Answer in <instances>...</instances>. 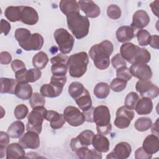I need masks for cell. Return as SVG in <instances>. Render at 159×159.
Returning a JSON list of instances; mask_svg holds the SVG:
<instances>
[{
  "mask_svg": "<svg viewBox=\"0 0 159 159\" xmlns=\"http://www.w3.org/2000/svg\"><path fill=\"white\" fill-rule=\"evenodd\" d=\"M39 20V15L35 9L30 6H22L20 21L27 25H35Z\"/></svg>",
  "mask_w": 159,
  "mask_h": 159,
  "instance_id": "d6986e66",
  "label": "cell"
},
{
  "mask_svg": "<svg viewBox=\"0 0 159 159\" xmlns=\"http://www.w3.org/2000/svg\"><path fill=\"white\" fill-rule=\"evenodd\" d=\"M117 78L129 81L132 79V75L130 71V70L127 66H122L117 70L116 71Z\"/></svg>",
  "mask_w": 159,
  "mask_h": 159,
  "instance_id": "7dc6e473",
  "label": "cell"
},
{
  "mask_svg": "<svg viewBox=\"0 0 159 159\" xmlns=\"http://www.w3.org/2000/svg\"><path fill=\"white\" fill-rule=\"evenodd\" d=\"M150 17L147 12L144 10H138L133 15L131 27L134 30L142 29L145 27L150 22Z\"/></svg>",
  "mask_w": 159,
  "mask_h": 159,
  "instance_id": "ac0fdd59",
  "label": "cell"
},
{
  "mask_svg": "<svg viewBox=\"0 0 159 159\" xmlns=\"http://www.w3.org/2000/svg\"><path fill=\"white\" fill-rule=\"evenodd\" d=\"M135 30L128 25H123L117 29L116 35L117 40L119 42L124 43L129 42L135 37Z\"/></svg>",
  "mask_w": 159,
  "mask_h": 159,
  "instance_id": "cb8c5ba5",
  "label": "cell"
},
{
  "mask_svg": "<svg viewBox=\"0 0 159 159\" xmlns=\"http://www.w3.org/2000/svg\"><path fill=\"white\" fill-rule=\"evenodd\" d=\"M17 81L13 78H0V92L1 93L14 94V90L17 84Z\"/></svg>",
  "mask_w": 159,
  "mask_h": 159,
  "instance_id": "f546056e",
  "label": "cell"
},
{
  "mask_svg": "<svg viewBox=\"0 0 159 159\" xmlns=\"http://www.w3.org/2000/svg\"><path fill=\"white\" fill-rule=\"evenodd\" d=\"M78 107L83 111H86L92 106V101L89 91L86 89L85 91L75 100Z\"/></svg>",
  "mask_w": 159,
  "mask_h": 159,
  "instance_id": "d6a6232c",
  "label": "cell"
},
{
  "mask_svg": "<svg viewBox=\"0 0 159 159\" xmlns=\"http://www.w3.org/2000/svg\"><path fill=\"white\" fill-rule=\"evenodd\" d=\"M158 1H153V2H152L150 4V6L152 9V11L153 12V13L157 16L158 17Z\"/></svg>",
  "mask_w": 159,
  "mask_h": 159,
  "instance_id": "6f0895ef",
  "label": "cell"
},
{
  "mask_svg": "<svg viewBox=\"0 0 159 159\" xmlns=\"http://www.w3.org/2000/svg\"><path fill=\"white\" fill-rule=\"evenodd\" d=\"M12 60L11 54L7 52H2L0 53V62L3 65L9 64Z\"/></svg>",
  "mask_w": 159,
  "mask_h": 159,
  "instance_id": "f5cc1de1",
  "label": "cell"
},
{
  "mask_svg": "<svg viewBox=\"0 0 159 159\" xmlns=\"http://www.w3.org/2000/svg\"><path fill=\"white\" fill-rule=\"evenodd\" d=\"M131 152L132 147L130 144L125 142H121L116 145L113 151L107 155L106 158L125 159L130 156Z\"/></svg>",
  "mask_w": 159,
  "mask_h": 159,
  "instance_id": "9a60e30c",
  "label": "cell"
},
{
  "mask_svg": "<svg viewBox=\"0 0 159 159\" xmlns=\"http://www.w3.org/2000/svg\"><path fill=\"white\" fill-rule=\"evenodd\" d=\"M153 109V102L151 99L142 98L139 99L135 105V110L139 115H147L152 112Z\"/></svg>",
  "mask_w": 159,
  "mask_h": 159,
  "instance_id": "d4e9b609",
  "label": "cell"
},
{
  "mask_svg": "<svg viewBox=\"0 0 159 159\" xmlns=\"http://www.w3.org/2000/svg\"><path fill=\"white\" fill-rule=\"evenodd\" d=\"M152 122L149 117H142L137 119L135 122V128L139 132H144L148 130L152 126Z\"/></svg>",
  "mask_w": 159,
  "mask_h": 159,
  "instance_id": "8d00e7d4",
  "label": "cell"
},
{
  "mask_svg": "<svg viewBox=\"0 0 159 159\" xmlns=\"http://www.w3.org/2000/svg\"><path fill=\"white\" fill-rule=\"evenodd\" d=\"M59 7L66 16L75 12H80L79 4L75 0H61L60 1Z\"/></svg>",
  "mask_w": 159,
  "mask_h": 159,
  "instance_id": "4316f807",
  "label": "cell"
},
{
  "mask_svg": "<svg viewBox=\"0 0 159 159\" xmlns=\"http://www.w3.org/2000/svg\"><path fill=\"white\" fill-rule=\"evenodd\" d=\"M43 37L38 33L32 34L29 39L23 43L19 45L25 51L39 50L43 45Z\"/></svg>",
  "mask_w": 159,
  "mask_h": 159,
  "instance_id": "2e32d148",
  "label": "cell"
},
{
  "mask_svg": "<svg viewBox=\"0 0 159 159\" xmlns=\"http://www.w3.org/2000/svg\"><path fill=\"white\" fill-rule=\"evenodd\" d=\"M86 89L83 84L78 81H75L71 83L68 86V93L70 96L75 100L81 96Z\"/></svg>",
  "mask_w": 159,
  "mask_h": 159,
  "instance_id": "d590c367",
  "label": "cell"
},
{
  "mask_svg": "<svg viewBox=\"0 0 159 159\" xmlns=\"http://www.w3.org/2000/svg\"><path fill=\"white\" fill-rule=\"evenodd\" d=\"M42 72L40 70L37 68H31L27 70L25 75V82L34 83L40 78Z\"/></svg>",
  "mask_w": 159,
  "mask_h": 159,
  "instance_id": "ab89813d",
  "label": "cell"
},
{
  "mask_svg": "<svg viewBox=\"0 0 159 159\" xmlns=\"http://www.w3.org/2000/svg\"><path fill=\"white\" fill-rule=\"evenodd\" d=\"M129 70L132 75L140 81H149L152 76L151 68L146 64H132Z\"/></svg>",
  "mask_w": 159,
  "mask_h": 159,
  "instance_id": "4fadbf2b",
  "label": "cell"
},
{
  "mask_svg": "<svg viewBox=\"0 0 159 159\" xmlns=\"http://www.w3.org/2000/svg\"><path fill=\"white\" fill-rule=\"evenodd\" d=\"M92 144L95 150L99 152L106 153L109 151L110 142L108 139L103 135H94L92 140Z\"/></svg>",
  "mask_w": 159,
  "mask_h": 159,
  "instance_id": "603a6c76",
  "label": "cell"
},
{
  "mask_svg": "<svg viewBox=\"0 0 159 159\" xmlns=\"http://www.w3.org/2000/svg\"><path fill=\"white\" fill-rule=\"evenodd\" d=\"M152 157V154L147 153L142 147H139L135 152V159H150Z\"/></svg>",
  "mask_w": 159,
  "mask_h": 159,
  "instance_id": "f907efd6",
  "label": "cell"
},
{
  "mask_svg": "<svg viewBox=\"0 0 159 159\" xmlns=\"http://www.w3.org/2000/svg\"><path fill=\"white\" fill-rule=\"evenodd\" d=\"M158 119H157L156 122L155 124H153L152 127V132L153 134L157 135V136H158Z\"/></svg>",
  "mask_w": 159,
  "mask_h": 159,
  "instance_id": "680465c9",
  "label": "cell"
},
{
  "mask_svg": "<svg viewBox=\"0 0 159 159\" xmlns=\"http://www.w3.org/2000/svg\"><path fill=\"white\" fill-rule=\"evenodd\" d=\"M78 157L82 159H101L102 158V155L101 152L96 150H89L87 147H82L79 148L75 151Z\"/></svg>",
  "mask_w": 159,
  "mask_h": 159,
  "instance_id": "f1b7e54d",
  "label": "cell"
},
{
  "mask_svg": "<svg viewBox=\"0 0 159 159\" xmlns=\"http://www.w3.org/2000/svg\"><path fill=\"white\" fill-rule=\"evenodd\" d=\"M66 20L68 29L77 39H83L88 34L90 23L86 16L75 12L67 15Z\"/></svg>",
  "mask_w": 159,
  "mask_h": 159,
  "instance_id": "3957f363",
  "label": "cell"
},
{
  "mask_svg": "<svg viewBox=\"0 0 159 159\" xmlns=\"http://www.w3.org/2000/svg\"><path fill=\"white\" fill-rule=\"evenodd\" d=\"M28 112H29L28 107H27V106L23 104L17 105L15 107L14 111V116L18 120L24 119L28 114Z\"/></svg>",
  "mask_w": 159,
  "mask_h": 159,
  "instance_id": "bcb514c9",
  "label": "cell"
},
{
  "mask_svg": "<svg viewBox=\"0 0 159 159\" xmlns=\"http://www.w3.org/2000/svg\"><path fill=\"white\" fill-rule=\"evenodd\" d=\"M78 3L80 8L86 14L87 17L96 18L100 15V8L94 1L91 0H80Z\"/></svg>",
  "mask_w": 159,
  "mask_h": 159,
  "instance_id": "e0dca14e",
  "label": "cell"
},
{
  "mask_svg": "<svg viewBox=\"0 0 159 159\" xmlns=\"http://www.w3.org/2000/svg\"><path fill=\"white\" fill-rule=\"evenodd\" d=\"M111 63L112 66L116 70L122 66H127L125 60L122 57L120 53H117L112 58Z\"/></svg>",
  "mask_w": 159,
  "mask_h": 159,
  "instance_id": "681fc988",
  "label": "cell"
},
{
  "mask_svg": "<svg viewBox=\"0 0 159 159\" xmlns=\"http://www.w3.org/2000/svg\"><path fill=\"white\" fill-rule=\"evenodd\" d=\"M135 116L134 112L125 106H121L117 110L114 125L119 129L128 127Z\"/></svg>",
  "mask_w": 159,
  "mask_h": 159,
  "instance_id": "ba28073f",
  "label": "cell"
},
{
  "mask_svg": "<svg viewBox=\"0 0 159 159\" xmlns=\"http://www.w3.org/2000/svg\"><path fill=\"white\" fill-rule=\"evenodd\" d=\"M29 104L32 108L37 106H44L45 104V97L39 93H34L29 99Z\"/></svg>",
  "mask_w": 159,
  "mask_h": 159,
  "instance_id": "b9f144b4",
  "label": "cell"
},
{
  "mask_svg": "<svg viewBox=\"0 0 159 159\" xmlns=\"http://www.w3.org/2000/svg\"><path fill=\"white\" fill-rule=\"evenodd\" d=\"M94 132L90 130H85L76 137L73 138L70 142V147L73 152L82 147H88L92 143Z\"/></svg>",
  "mask_w": 159,
  "mask_h": 159,
  "instance_id": "7c38bea8",
  "label": "cell"
},
{
  "mask_svg": "<svg viewBox=\"0 0 159 159\" xmlns=\"http://www.w3.org/2000/svg\"><path fill=\"white\" fill-rule=\"evenodd\" d=\"M113 50L112 42L106 40L92 46L89 51V55L97 68L106 70L110 65L109 57Z\"/></svg>",
  "mask_w": 159,
  "mask_h": 159,
  "instance_id": "6da1fadb",
  "label": "cell"
},
{
  "mask_svg": "<svg viewBox=\"0 0 159 159\" xmlns=\"http://www.w3.org/2000/svg\"><path fill=\"white\" fill-rule=\"evenodd\" d=\"M68 57L63 53H59L50 59L52 64L51 71L53 75L55 76H65L67 73Z\"/></svg>",
  "mask_w": 159,
  "mask_h": 159,
  "instance_id": "30bf717a",
  "label": "cell"
},
{
  "mask_svg": "<svg viewBox=\"0 0 159 159\" xmlns=\"http://www.w3.org/2000/svg\"><path fill=\"white\" fill-rule=\"evenodd\" d=\"M11 68L14 73H16L17 71H19L25 68V65L24 63L18 59L14 60L11 63Z\"/></svg>",
  "mask_w": 159,
  "mask_h": 159,
  "instance_id": "816d5d0a",
  "label": "cell"
},
{
  "mask_svg": "<svg viewBox=\"0 0 159 159\" xmlns=\"http://www.w3.org/2000/svg\"><path fill=\"white\" fill-rule=\"evenodd\" d=\"M88 63L89 57L86 52H81L70 55L67 61L70 75L74 78L81 77L87 70Z\"/></svg>",
  "mask_w": 159,
  "mask_h": 159,
  "instance_id": "277c9868",
  "label": "cell"
},
{
  "mask_svg": "<svg viewBox=\"0 0 159 159\" xmlns=\"http://www.w3.org/2000/svg\"><path fill=\"white\" fill-rule=\"evenodd\" d=\"M11 24L7 20L2 19L1 20V33H3L4 35H7L11 30Z\"/></svg>",
  "mask_w": 159,
  "mask_h": 159,
  "instance_id": "db71d44e",
  "label": "cell"
},
{
  "mask_svg": "<svg viewBox=\"0 0 159 159\" xmlns=\"http://www.w3.org/2000/svg\"><path fill=\"white\" fill-rule=\"evenodd\" d=\"M66 82V76H55L53 75L51 77L50 84L55 87L63 89L64 85Z\"/></svg>",
  "mask_w": 159,
  "mask_h": 159,
  "instance_id": "c3c4849f",
  "label": "cell"
},
{
  "mask_svg": "<svg viewBox=\"0 0 159 159\" xmlns=\"http://www.w3.org/2000/svg\"><path fill=\"white\" fill-rule=\"evenodd\" d=\"M63 116L65 120L71 126L77 127L82 125L85 121L83 112L75 106H67L63 111Z\"/></svg>",
  "mask_w": 159,
  "mask_h": 159,
  "instance_id": "9c48e42d",
  "label": "cell"
},
{
  "mask_svg": "<svg viewBox=\"0 0 159 159\" xmlns=\"http://www.w3.org/2000/svg\"><path fill=\"white\" fill-rule=\"evenodd\" d=\"M63 89H59L55 86L50 84H43L40 89V94L47 98H56L60 96Z\"/></svg>",
  "mask_w": 159,
  "mask_h": 159,
  "instance_id": "4dcf8cb0",
  "label": "cell"
},
{
  "mask_svg": "<svg viewBox=\"0 0 159 159\" xmlns=\"http://www.w3.org/2000/svg\"><path fill=\"white\" fill-rule=\"evenodd\" d=\"M31 35L30 30L25 28H18L14 33L15 39L18 42L19 45L26 42Z\"/></svg>",
  "mask_w": 159,
  "mask_h": 159,
  "instance_id": "74e56055",
  "label": "cell"
},
{
  "mask_svg": "<svg viewBox=\"0 0 159 159\" xmlns=\"http://www.w3.org/2000/svg\"><path fill=\"white\" fill-rule=\"evenodd\" d=\"M139 99V96L137 93L135 92H130L125 97V106L130 110L135 109V105Z\"/></svg>",
  "mask_w": 159,
  "mask_h": 159,
  "instance_id": "7bdbcfd3",
  "label": "cell"
},
{
  "mask_svg": "<svg viewBox=\"0 0 159 159\" xmlns=\"http://www.w3.org/2000/svg\"><path fill=\"white\" fill-rule=\"evenodd\" d=\"M120 54L124 60L131 64H146L151 59L150 53L146 48H140L130 42L124 43L121 45Z\"/></svg>",
  "mask_w": 159,
  "mask_h": 159,
  "instance_id": "7a4b0ae2",
  "label": "cell"
},
{
  "mask_svg": "<svg viewBox=\"0 0 159 159\" xmlns=\"http://www.w3.org/2000/svg\"><path fill=\"white\" fill-rule=\"evenodd\" d=\"M47 112V110L44 106L34 107L27 116L28 122L26 125V130L40 134L42 129V123Z\"/></svg>",
  "mask_w": 159,
  "mask_h": 159,
  "instance_id": "8992f818",
  "label": "cell"
},
{
  "mask_svg": "<svg viewBox=\"0 0 159 159\" xmlns=\"http://www.w3.org/2000/svg\"><path fill=\"white\" fill-rule=\"evenodd\" d=\"M127 84V81L116 78L112 80L109 87L114 92H121L126 88Z\"/></svg>",
  "mask_w": 159,
  "mask_h": 159,
  "instance_id": "ee69618b",
  "label": "cell"
},
{
  "mask_svg": "<svg viewBox=\"0 0 159 159\" xmlns=\"http://www.w3.org/2000/svg\"><path fill=\"white\" fill-rule=\"evenodd\" d=\"M14 94L20 99H29L32 95V88L28 83L17 82L14 90Z\"/></svg>",
  "mask_w": 159,
  "mask_h": 159,
  "instance_id": "44dd1931",
  "label": "cell"
},
{
  "mask_svg": "<svg viewBox=\"0 0 159 159\" xmlns=\"http://www.w3.org/2000/svg\"><path fill=\"white\" fill-rule=\"evenodd\" d=\"M25 131V126L20 120H16L12 122L9 127L7 133L11 138H20Z\"/></svg>",
  "mask_w": 159,
  "mask_h": 159,
  "instance_id": "83f0119b",
  "label": "cell"
},
{
  "mask_svg": "<svg viewBox=\"0 0 159 159\" xmlns=\"http://www.w3.org/2000/svg\"><path fill=\"white\" fill-rule=\"evenodd\" d=\"M138 43L140 46H147L149 45L151 40L150 34L145 29L139 30L136 34Z\"/></svg>",
  "mask_w": 159,
  "mask_h": 159,
  "instance_id": "f35d334b",
  "label": "cell"
},
{
  "mask_svg": "<svg viewBox=\"0 0 159 159\" xmlns=\"http://www.w3.org/2000/svg\"><path fill=\"white\" fill-rule=\"evenodd\" d=\"M93 92L98 98L104 99L109 94L110 87L106 83L100 82L95 86Z\"/></svg>",
  "mask_w": 159,
  "mask_h": 159,
  "instance_id": "e575fe53",
  "label": "cell"
},
{
  "mask_svg": "<svg viewBox=\"0 0 159 159\" xmlns=\"http://www.w3.org/2000/svg\"><path fill=\"white\" fill-rule=\"evenodd\" d=\"M135 89L142 98L153 99L159 94L158 87L150 81H138L135 84Z\"/></svg>",
  "mask_w": 159,
  "mask_h": 159,
  "instance_id": "8fae6325",
  "label": "cell"
},
{
  "mask_svg": "<svg viewBox=\"0 0 159 159\" xmlns=\"http://www.w3.org/2000/svg\"><path fill=\"white\" fill-rule=\"evenodd\" d=\"M22 6H9L4 11V15L11 22L20 21V16Z\"/></svg>",
  "mask_w": 159,
  "mask_h": 159,
  "instance_id": "1f68e13d",
  "label": "cell"
},
{
  "mask_svg": "<svg viewBox=\"0 0 159 159\" xmlns=\"http://www.w3.org/2000/svg\"><path fill=\"white\" fill-rule=\"evenodd\" d=\"M94 107L91 106L89 109L83 111L84 116L85 117V120L88 122H93V111Z\"/></svg>",
  "mask_w": 159,
  "mask_h": 159,
  "instance_id": "11a10c76",
  "label": "cell"
},
{
  "mask_svg": "<svg viewBox=\"0 0 159 159\" xmlns=\"http://www.w3.org/2000/svg\"><path fill=\"white\" fill-rule=\"evenodd\" d=\"M25 151L24 148L17 143H12L7 147L6 158L16 159L21 158L25 157Z\"/></svg>",
  "mask_w": 159,
  "mask_h": 159,
  "instance_id": "484cf974",
  "label": "cell"
},
{
  "mask_svg": "<svg viewBox=\"0 0 159 159\" xmlns=\"http://www.w3.org/2000/svg\"><path fill=\"white\" fill-rule=\"evenodd\" d=\"M19 143L24 148L36 149L40 146L39 134L33 131H27L20 137Z\"/></svg>",
  "mask_w": 159,
  "mask_h": 159,
  "instance_id": "5bb4252c",
  "label": "cell"
},
{
  "mask_svg": "<svg viewBox=\"0 0 159 159\" xmlns=\"http://www.w3.org/2000/svg\"><path fill=\"white\" fill-rule=\"evenodd\" d=\"M59 50L63 54L69 53L73 49L75 40L73 37L65 29H57L53 34Z\"/></svg>",
  "mask_w": 159,
  "mask_h": 159,
  "instance_id": "52a82bcc",
  "label": "cell"
},
{
  "mask_svg": "<svg viewBox=\"0 0 159 159\" xmlns=\"http://www.w3.org/2000/svg\"><path fill=\"white\" fill-rule=\"evenodd\" d=\"M107 14L112 19H118L121 16L120 8L116 4H111L107 9Z\"/></svg>",
  "mask_w": 159,
  "mask_h": 159,
  "instance_id": "f6af8a7d",
  "label": "cell"
},
{
  "mask_svg": "<svg viewBox=\"0 0 159 159\" xmlns=\"http://www.w3.org/2000/svg\"><path fill=\"white\" fill-rule=\"evenodd\" d=\"M45 119L49 121L51 127L55 130L61 128L66 122L63 114L52 110L47 111Z\"/></svg>",
  "mask_w": 159,
  "mask_h": 159,
  "instance_id": "ffe728a7",
  "label": "cell"
},
{
  "mask_svg": "<svg viewBox=\"0 0 159 159\" xmlns=\"http://www.w3.org/2000/svg\"><path fill=\"white\" fill-rule=\"evenodd\" d=\"M93 117L99 134L106 135L111 132L112 130L111 114L109 109L107 106L101 105L94 107Z\"/></svg>",
  "mask_w": 159,
  "mask_h": 159,
  "instance_id": "5b68a950",
  "label": "cell"
},
{
  "mask_svg": "<svg viewBox=\"0 0 159 159\" xmlns=\"http://www.w3.org/2000/svg\"><path fill=\"white\" fill-rule=\"evenodd\" d=\"M49 61L47 55L43 52H39L36 53L32 59V64L35 68L42 70L44 68Z\"/></svg>",
  "mask_w": 159,
  "mask_h": 159,
  "instance_id": "836d02e7",
  "label": "cell"
},
{
  "mask_svg": "<svg viewBox=\"0 0 159 159\" xmlns=\"http://www.w3.org/2000/svg\"><path fill=\"white\" fill-rule=\"evenodd\" d=\"M143 149L149 154H154L159 150V141L158 136L151 134L148 135L143 140Z\"/></svg>",
  "mask_w": 159,
  "mask_h": 159,
  "instance_id": "7402d4cb",
  "label": "cell"
},
{
  "mask_svg": "<svg viewBox=\"0 0 159 159\" xmlns=\"http://www.w3.org/2000/svg\"><path fill=\"white\" fill-rule=\"evenodd\" d=\"M9 135L5 132H0V154L1 158H2L6 154V148L9 143Z\"/></svg>",
  "mask_w": 159,
  "mask_h": 159,
  "instance_id": "60d3db41",
  "label": "cell"
},
{
  "mask_svg": "<svg viewBox=\"0 0 159 159\" xmlns=\"http://www.w3.org/2000/svg\"><path fill=\"white\" fill-rule=\"evenodd\" d=\"M158 35H151V40L149 43L151 47L155 49H158Z\"/></svg>",
  "mask_w": 159,
  "mask_h": 159,
  "instance_id": "9f6ffc18",
  "label": "cell"
}]
</instances>
